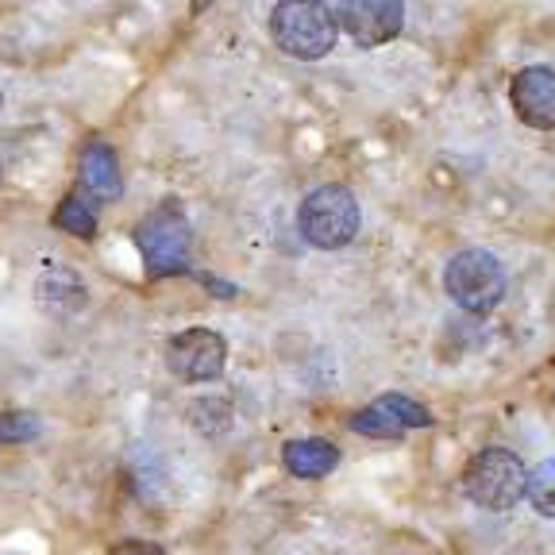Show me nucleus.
I'll return each instance as SVG.
<instances>
[{"label":"nucleus","mask_w":555,"mask_h":555,"mask_svg":"<svg viewBox=\"0 0 555 555\" xmlns=\"http://www.w3.org/2000/svg\"><path fill=\"white\" fill-rule=\"evenodd\" d=\"M228 363V344L212 328H185L166 344V366L178 382H212Z\"/></svg>","instance_id":"7"},{"label":"nucleus","mask_w":555,"mask_h":555,"mask_svg":"<svg viewBox=\"0 0 555 555\" xmlns=\"http://www.w3.org/2000/svg\"><path fill=\"white\" fill-rule=\"evenodd\" d=\"M339 31L359 47H382L405 27V0H336Z\"/></svg>","instance_id":"6"},{"label":"nucleus","mask_w":555,"mask_h":555,"mask_svg":"<svg viewBox=\"0 0 555 555\" xmlns=\"http://www.w3.org/2000/svg\"><path fill=\"white\" fill-rule=\"evenodd\" d=\"M39 433V421L31 413H4L0 416V443H20L31 440Z\"/></svg>","instance_id":"14"},{"label":"nucleus","mask_w":555,"mask_h":555,"mask_svg":"<svg viewBox=\"0 0 555 555\" xmlns=\"http://www.w3.org/2000/svg\"><path fill=\"white\" fill-rule=\"evenodd\" d=\"M135 247L151 278H170L190 270V224L173 205L155 208L135 228Z\"/></svg>","instance_id":"5"},{"label":"nucleus","mask_w":555,"mask_h":555,"mask_svg":"<svg viewBox=\"0 0 555 555\" xmlns=\"http://www.w3.org/2000/svg\"><path fill=\"white\" fill-rule=\"evenodd\" d=\"M205 4H208V0H197V4H193V12H201V9H205Z\"/></svg>","instance_id":"16"},{"label":"nucleus","mask_w":555,"mask_h":555,"mask_svg":"<svg viewBox=\"0 0 555 555\" xmlns=\"http://www.w3.org/2000/svg\"><path fill=\"white\" fill-rule=\"evenodd\" d=\"M113 555H166L158 544H147V540H124V544L113 547Z\"/></svg>","instance_id":"15"},{"label":"nucleus","mask_w":555,"mask_h":555,"mask_svg":"<svg viewBox=\"0 0 555 555\" xmlns=\"http://www.w3.org/2000/svg\"><path fill=\"white\" fill-rule=\"evenodd\" d=\"M270 35L286 54L317 62L336 47V9H328L324 0H278L270 9Z\"/></svg>","instance_id":"1"},{"label":"nucleus","mask_w":555,"mask_h":555,"mask_svg":"<svg viewBox=\"0 0 555 555\" xmlns=\"http://www.w3.org/2000/svg\"><path fill=\"white\" fill-rule=\"evenodd\" d=\"M513 108L529 128L555 131V69L552 66H525L513 74Z\"/></svg>","instance_id":"9"},{"label":"nucleus","mask_w":555,"mask_h":555,"mask_svg":"<svg viewBox=\"0 0 555 555\" xmlns=\"http://www.w3.org/2000/svg\"><path fill=\"white\" fill-rule=\"evenodd\" d=\"M529 502L537 513L555 517V455L537 463V470H529Z\"/></svg>","instance_id":"13"},{"label":"nucleus","mask_w":555,"mask_h":555,"mask_svg":"<svg viewBox=\"0 0 555 555\" xmlns=\"http://www.w3.org/2000/svg\"><path fill=\"white\" fill-rule=\"evenodd\" d=\"M460 486L467 502H475L478 509L502 513L513 509L520 498H529V470L509 448H482L463 467Z\"/></svg>","instance_id":"2"},{"label":"nucleus","mask_w":555,"mask_h":555,"mask_svg":"<svg viewBox=\"0 0 555 555\" xmlns=\"http://www.w3.org/2000/svg\"><path fill=\"white\" fill-rule=\"evenodd\" d=\"M0 182H4V173H0Z\"/></svg>","instance_id":"17"},{"label":"nucleus","mask_w":555,"mask_h":555,"mask_svg":"<svg viewBox=\"0 0 555 555\" xmlns=\"http://www.w3.org/2000/svg\"><path fill=\"white\" fill-rule=\"evenodd\" d=\"M54 224L62 232L78 235V240H93L96 235V201L86 190H74L59 208H54Z\"/></svg>","instance_id":"12"},{"label":"nucleus","mask_w":555,"mask_h":555,"mask_svg":"<svg viewBox=\"0 0 555 555\" xmlns=\"http://www.w3.org/2000/svg\"><path fill=\"white\" fill-rule=\"evenodd\" d=\"M78 182L96 205H108V201L120 197L124 178H120V163H116L113 147L89 143L86 155H81V166H78Z\"/></svg>","instance_id":"10"},{"label":"nucleus","mask_w":555,"mask_h":555,"mask_svg":"<svg viewBox=\"0 0 555 555\" xmlns=\"http://www.w3.org/2000/svg\"><path fill=\"white\" fill-rule=\"evenodd\" d=\"M282 463L294 478H324L339 467V448L321 436H305V440H289L282 448Z\"/></svg>","instance_id":"11"},{"label":"nucleus","mask_w":555,"mask_h":555,"mask_svg":"<svg viewBox=\"0 0 555 555\" xmlns=\"http://www.w3.org/2000/svg\"><path fill=\"white\" fill-rule=\"evenodd\" d=\"M297 228L317 251H339L359 232V201L347 185H321L297 208Z\"/></svg>","instance_id":"4"},{"label":"nucleus","mask_w":555,"mask_h":555,"mask_svg":"<svg viewBox=\"0 0 555 555\" xmlns=\"http://www.w3.org/2000/svg\"><path fill=\"white\" fill-rule=\"evenodd\" d=\"M428 425H433V413L421 401L405 398V393H382L378 401H371V405L351 416V433L378 436V440H390V436H401L409 428H428Z\"/></svg>","instance_id":"8"},{"label":"nucleus","mask_w":555,"mask_h":555,"mask_svg":"<svg viewBox=\"0 0 555 555\" xmlns=\"http://www.w3.org/2000/svg\"><path fill=\"white\" fill-rule=\"evenodd\" d=\"M505 286L509 282H505L502 259L494 251H486V247H463L443 267V289H448V297L460 309L478 312V317L502 305Z\"/></svg>","instance_id":"3"}]
</instances>
